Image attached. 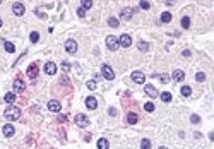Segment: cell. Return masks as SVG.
Returning a JSON list of instances; mask_svg holds the SVG:
<instances>
[{
  "mask_svg": "<svg viewBox=\"0 0 214 149\" xmlns=\"http://www.w3.org/2000/svg\"><path fill=\"white\" fill-rule=\"evenodd\" d=\"M4 48L7 50L9 53H14V52H15V46H14V43H10V41H4Z\"/></svg>",
  "mask_w": 214,
  "mask_h": 149,
  "instance_id": "obj_21",
  "label": "cell"
},
{
  "mask_svg": "<svg viewBox=\"0 0 214 149\" xmlns=\"http://www.w3.org/2000/svg\"><path fill=\"white\" fill-rule=\"evenodd\" d=\"M190 94H192V89H190V86H183V88H182V96L188 98Z\"/></svg>",
  "mask_w": 214,
  "mask_h": 149,
  "instance_id": "obj_23",
  "label": "cell"
},
{
  "mask_svg": "<svg viewBox=\"0 0 214 149\" xmlns=\"http://www.w3.org/2000/svg\"><path fill=\"white\" fill-rule=\"evenodd\" d=\"M77 15H79V17H86V10H84L82 7H79V9H77Z\"/></svg>",
  "mask_w": 214,
  "mask_h": 149,
  "instance_id": "obj_35",
  "label": "cell"
},
{
  "mask_svg": "<svg viewBox=\"0 0 214 149\" xmlns=\"http://www.w3.org/2000/svg\"><path fill=\"white\" fill-rule=\"evenodd\" d=\"M159 79H161L163 84H166V82H170V75H168V74H161V75H159Z\"/></svg>",
  "mask_w": 214,
  "mask_h": 149,
  "instance_id": "obj_33",
  "label": "cell"
},
{
  "mask_svg": "<svg viewBox=\"0 0 214 149\" xmlns=\"http://www.w3.org/2000/svg\"><path fill=\"white\" fill-rule=\"evenodd\" d=\"M101 74H103V77L106 81H113V79H115V72H113V69H111L108 63H103V65H101Z\"/></svg>",
  "mask_w": 214,
  "mask_h": 149,
  "instance_id": "obj_2",
  "label": "cell"
},
{
  "mask_svg": "<svg viewBox=\"0 0 214 149\" xmlns=\"http://www.w3.org/2000/svg\"><path fill=\"white\" fill-rule=\"evenodd\" d=\"M65 50H67V53H76L77 52V43L74 40H67L65 41Z\"/></svg>",
  "mask_w": 214,
  "mask_h": 149,
  "instance_id": "obj_7",
  "label": "cell"
},
{
  "mask_svg": "<svg viewBox=\"0 0 214 149\" xmlns=\"http://www.w3.org/2000/svg\"><path fill=\"white\" fill-rule=\"evenodd\" d=\"M108 113H110L111 117H115V115H117V110H115V108H110V110H108Z\"/></svg>",
  "mask_w": 214,
  "mask_h": 149,
  "instance_id": "obj_39",
  "label": "cell"
},
{
  "mask_svg": "<svg viewBox=\"0 0 214 149\" xmlns=\"http://www.w3.org/2000/svg\"><path fill=\"white\" fill-rule=\"evenodd\" d=\"M154 108H156V106H154L152 103H146V105H144V110H146V111H149V113L154 111Z\"/></svg>",
  "mask_w": 214,
  "mask_h": 149,
  "instance_id": "obj_32",
  "label": "cell"
},
{
  "mask_svg": "<svg viewBox=\"0 0 214 149\" xmlns=\"http://www.w3.org/2000/svg\"><path fill=\"white\" fill-rule=\"evenodd\" d=\"M132 12H134L132 9H124V10L120 12V17H122L124 21H130L132 19Z\"/></svg>",
  "mask_w": 214,
  "mask_h": 149,
  "instance_id": "obj_17",
  "label": "cell"
},
{
  "mask_svg": "<svg viewBox=\"0 0 214 149\" xmlns=\"http://www.w3.org/2000/svg\"><path fill=\"white\" fill-rule=\"evenodd\" d=\"M26 89V84H24V81H21V79H15L14 81V91L15 93H22Z\"/></svg>",
  "mask_w": 214,
  "mask_h": 149,
  "instance_id": "obj_15",
  "label": "cell"
},
{
  "mask_svg": "<svg viewBox=\"0 0 214 149\" xmlns=\"http://www.w3.org/2000/svg\"><path fill=\"white\" fill-rule=\"evenodd\" d=\"M173 81H176V82H182L183 81V79H185V74H183V72H182V70H178V69H176V70H173Z\"/></svg>",
  "mask_w": 214,
  "mask_h": 149,
  "instance_id": "obj_16",
  "label": "cell"
},
{
  "mask_svg": "<svg viewBox=\"0 0 214 149\" xmlns=\"http://www.w3.org/2000/svg\"><path fill=\"white\" fill-rule=\"evenodd\" d=\"M182 27H183V29H188V27H190V19H188V17H182Z\"/></svg>",
  "mask_w": 214,
  "mask_h": 149,
  "instance_id": "obj_27",
  "label": "cell"
},
{
  "mask_svg": "<svg viewBox=\"0 0 214 149\" xmlns=\"http://www.w3.org/2000/svg\"><path fill=\"white\" fill-rule=\"evenodd\" d=\"M0 4H2V2H0Z\"/></svg>",
  "mask_w": 214,
  "mask_h": 149,
  "instance_id": "obj_43",
  "label": "cell"
},
{
  "mask_svg": "<svg viewBox=\"0 0 214 149\" xmlns=\"http://www.w3.org/2000/svg\"><path fill=\"white\" fill-rule=\"evenodd\" d=\"M171 12H163L161 14V22H170V21H171Z\"/></svg>",
  "mask_w": 214,
  "mask_h": 149,
  "instance_id": "obj_22",
  "label": "cell"
},
{
  "mask_svg": "<svg viewBox=\"0 0 214 149\" xmlns=\"http://www.w3.org/2000/svg\"><path fill=\"white\" fill-rule=\"evenodd\" d=\"M12 12H14L15 15H22V14L26 12V9H24V5H22L21 2H15L14 5H12Z\"/></svg>",
  "mask_w": 214,
  "mask_h": 149,
  "instance_id": "obj_9",
  "label": "cell"
},
{
  "mask_svg": "<svg viewBox=\"0 0 214 149\" xmlns=\"http://www.w3.org/2000/svg\"><path fill=\"white\" fill-rule=\"evenodd\" d=\"M60 108H62V106H60V101H57V100H50L48 101V110L50 111H60Z\"/></svg>",
  "mask_w": 214,
  "mask_h": 149,
  "instance_id": "obj_12",
  "label": "cell"
},
{
  "mask_svg": "<svg viewBox=\"0 0 214 149\" xmlns=\"http://www.w3.org/2000/svg\"><path fill=\"white\" fill-rule=\"evenodd\" d=\"M2 132H4V136H5V137H12V136H14V132H15V129L10 125V123H5V125H4V129H2Z\"/></svg>",
  "mask_w": 214,
  "mask_h": 149,
  "instance_id": "obj_13",
  "label": "cell"
},
{
  "mask_svg": "<svg viewBox=\"0 0 214 149\" xmlns=\"http://www.w3.org/2000/svg\"><path fill=\"white\" fill-rule=\"evenodd\" d=\"M106 46H108V50H111V52H115L118 48V38L117 36H106Z\"/></svg>",
  "mask_w": 214,
  "mask_h": 149,
  "instance_id": "obj_3",
  "label": "cell"
},
{
  "mask_svg": "<svg viewBox=\"0 0 214 149\" xmlns=\"http://www.w3.org/2000/svg\"><path fill=\"white\" fill-rule=\"evenodd\" d=\"M74 120H76V123L79 127H88V125H89V118L84 115V113H77Z\"/></svg>",
  "mask_w": 214,
  "mask_h": 149,
  "instance_id": "obj_4",
  "label": "cell"
},
{
  "mask_svg": "<svg viewBox=\"0 0 214 149\" xmlns=\"http://www.w3.org/2000/svg\"><path fill=\"white\" fill-rule=\"evenodd\" d=\"M195 81H199V82L206 81V74H204V72H197V74H195Z\"/></svg>",
  "mask_w": 214,
  "mask_h": 149,
  "instance_id": "obj_31",
  "label": "cell"
},
{
  "mask_svg": "<svg viewBox=\"0 0 214 149\" xmlns=\"http://www.w3.org/2000/svg\"><path fill=\"white\" fill-rule=\"evenodd\" d=\"M159 149H168V148H165V146H161V148H159Z\"/></svg>",
  "mask_w": 214,
  "mask_h": 149,
  "instance_id": "obj_41",
  "label": "cell"
},
{
  "mask_svg": "<svg viewBox=\"0 0 214 149\" xmlns=\"http://www.w3.org/2000/svg\"><path fill=\"white\" fill-rule=\"evenodd\" d=\"M159 98H161V101H163V103H170V101H171V93L165 91V93H161V94H159Z\"/></svg>",
  "mask_w": 214,
  "mask_h": 149,
  "instance_id": "obj_20",
  "label": "cell"
},
{
  "mask_svg": "<svg viewBox=\"0 0 214 149\" xmlns=\"http://www.w3.org/2000/svg\"><path fill=\"white\" fill-rule=\"evenodd\" d=\"M149 7H151V4H149V2H140V9H146V10H147Z\"/></svg>",
  "mask_w": 214,
  "mask_h": 149,
  "instance_id": "obj_38",
  "label": "cell"
},
{
  "mask_svg": "<svg viewBox=\"0 0 214 149\" xmlns=\"http://www.w3.org/2000/svg\"><path fill=\"white\" fill-rule=\"evenodd\" d=\"M67 120V117L65 115H58V122H65Z\"/></svg>",
  "mask_w": 214,
  "mask_h": 149,
  "instance_id": "obj_40",
  "label": "cell"
},
{
  "mask_svg": "<svg viewBox=\"0 0 214 149\" xmlns=\"http://www.w3.org/2000/svg\"><path fill=\"white\" fill-rule=\"evenodd\" d=\"M137 120H139V117H137V113H127V122L130 123V125H134V123H137Z\"/></svg>",
  "mask_w": 214,
  "mask_h": 149,
  "instance_id": "obj_18",
  "label": "cell"
},
{
  "mask_svg": "<svg viewBox=\"0 0 214 149\" xmlns=\"http://www.w3.org/2000/svg\"><path fill=\"white\" fill-rule=\"evenodd\" d=\"M45 72L48 75H55L57 74V65L53 63V62H48L46 65H45Z\"/></svg>",
  "mask_w": 214,
  "mask_h": 149,
  "instance_id": "obj_14",
  "label": "cell"
},
{
  "mask_svg": "<svg viewBox=\"0 0 214 149\" xmlns=\"http://www.w3.org/2000/svg\"><path fill=\"white\" fill-rule=\"evenodd\" d=\"M108 26L110 27H118V19L117 17H110V19H108Z\"/></svg>",
  "mask_w": 214,
  "mask_h": 149,
  "instance_id": "obj_30",
  "label": "cell"
},
{
  "mask_svg": "<svg viewBox=\"0 0 214 149\" xmlns=\"http://www.w3.org/2000/svg\"><path fill=\"white\" fill-rule=\"evenodd\" d=\"M118 45L124 46V48H129L132 45V38L129 36V34H122V36L118 38Z\"/></svg>",
  "mask_w": 214,
  "mask_h": 149,
  "instance_id": "obj_5",
  "label": "cell"
},
{
  "mask_svg": "<svg viewBox=\"0 0 214 149\" xmlns=\"http://www.w3.org/2000/svg\"><path fill=\"white\" fill-rule=\"evenodd\" d=\"M110 148V142L104 139V137H101L99 141H98V149H108Z\"/></svg>",
  "mask_w": 214,
  "mask_h": 149,
  "instance_id": "obj_19",
  "label": "cell"
},
{
  "mask_svg": "<svg viewBox=\"0 0 214 149\" xmlns=\"http://www.w3.org/2000/svg\"><path fill=\"white\" fill-rule=\"evenodd\" d=\"M144 93L149 98H156V96H159V93H158V89L154 88V86H151V84H146V88H144Z\"/></svg>",
  "mask_w": 214,
  "mask_h": 149,
  "instance_id": "obj_6",
  "label": "cell"
},
{
  "mask_svg": "<svg viewBox=\"0 0 214 149\" xmlns=\"http://www.w3.org/2000/svg\"><path fill=\"white\" fill-rule=\"evenodd\" d=\"M4 100H5V103H14L15 101V94H14V93H7Z\"/></svg>",
  "mask_w": 214,
  "mask_h": 149,
  "instance_id": "obj_24",
  "label": "cell"
},
{
  "mask_svg": "<svg viewBox=\"0 0 214 149\" xmlns=\"http://www.w3.org/2000/svg\"><path fill=\"white\" fill-rule=\"evenodd\" d=\"M86 106H88L89 110H96L98 108L96 98H94V96H88V98H86Z\"/></svg>",
  "mask_w": 214,
  "mask_h": 149,
  "instance_id": "obj_10",
  "label": "cell"
},
{
  "mask_svg": "<svg viewBox=\"0 0 214 149\" xmlns=\"http://www.w3.org/2000/svg\"><path fill=\"white\" fill-rule=\"evenodd\" d=\"M132 81L134 82H137V84H142V82L146 81V75L142 74V72H139V70H135V72H132Z\"/></svg>",
  "mask_w": 214,
  "mask_h": 149,
  "instance_id": "obj_8",
  "label": "cell"
},
{
  "mask_svg": "<svg viewBox=\"0 0 214 149\" xmlns=\"http://www.w3.org/2000/svg\"><path fill=\"white\" fill-rule=\"evenodd\" d=\"M88 89H91V91H93V89H96V82L89 81V82H88Z\"/></svg>",
  "mask_w": 214,
  "mask_h": 149,
  "instance_id": "obj_37",
  "label": "cell"
},
{
  "mask_svg": "<svg viewBox=\"0 0 214 149\" xmlns=\"http://www.w3.org/2000/svg\"><path fill=\"white\" fill-rule=\"evenodd\" d=\"M81 7H82L84 10H88V9L93 7V2H91V0H82V2H81Z\"/></svg>",
  "mask_w": 214,
  "mask_h": 149,
  "instance_id": "obj_25",
  "label": "cell"
},
{
  "mask_svg": "<svg viewBox=\"0 0 214 149\" xmlns=\"http://www.w3.org/2000/svg\"><path fill=\"white\" fill-rule=\"evenodd\" d=\"M140 148L142 149H151V141H149V139H142V141H140Z\"/></svg>",
  "mask_w": 214,
  "mask_h": 149,
  "instance_id": "obj_26",
  "label": "cell"
},
{
  "mask_svg": "<svg viewBox=\"0 0 214 149\" xmlns=\"http://www.w3.org/2000/svg\"><path fill=\"white\" fill-rule=\"evenodd\" d=\"M139 50H140V52H147V50H149V43H146V41H139Z\"/></svg>",
  "mask_w": 214,
  "mask_h": 149,
  "instance_id": "obj_28",
  "label": "cell"
},
{
  "mask_svg": "<svg viewBox=\"0 0 214 149\" xmlns=\"http://www.w3.org/2000/svg\"><path fill=\"white\" fill-rule=\"evenodd\" d=\"M38 72H40V70H38V65H36V63H31L28 69V77L36 79V77H38Z\"/></svg>",
  "mask_w": 214,
  "mask_h": 149,
  "instance_id": "obj_11",
  "label": "cell"
},
{
  "mask_svg": "<svg viewBox=\"0 0 214 149\" xmlns=\"http://www.w3.org/2000/svg\"><path fill=\"white\" fill-rule=\"evenodd\" d=\"M62 69L65 70V72H69V70H70V63H69V62H63V63H62Z\"/></svg>",
  "mask_w": 214,
  "mask_h": 149,
  "instance_id": "obj_36",
  "label": "cell"
},
{
  "mask_svg": "<svg viewBox=\"0 0 214 149\" xmlns=\"http://www.w3.org/2000/svg\"><path fill=\"white\" fill-rule=\"evenodd\" d=\"M29 40H31V43H38V40H40V34L36 33V31H33V33L29 34Z\"/></svg>",
  "mask_w": 214,
  "mask_h": 149,
  "instance_id": "obj_29",
  "label": "cell"
},
{
  "mask_svg": "<svg viewBox=\"0 0 214 149\" xmlns=\"http://www.w3.org/2000/svg\"><path fill=\"white\" fill-rule=\"evenodd\" d=\"M4 115L7 120H17L19 117H21V108H17V106H10L4 111Z\"/></svg>",
  "mask_w": 214,
  "mask_h": 149,
  "instance_id": "obj_1",
  "label": "cell"
},
{
  "mask_svg": "<svg viewBox=\"0 0 214 149\" xmlns=\"http://www.w3.org/2000/svg\"><path fill=\"white\" fill-rule=\"evenodd\" d=\"M190 122L192 123H200V117L199 115H192L190 117Z\"/></svg>",
  "mask_w": 214,
  "mask_h": 149,
  "instance_id": "obj_34",
  "label": "cell"
},
{
  "mask_svg": "<svg viewBox=\"0 0 214 149\" xmlns=\"http://www.w3.org/2000/svg\"><path fill=\"white\" fill-rule=\"evenodd\" d=\"M0 27H2V19H0Z\"/></svg>",
  "mask_w": 214,
  "mask_h": 149,
  "instance_id": "obj_42",
  "label": "cell"
}]
</instances>
